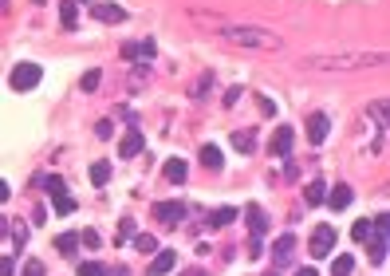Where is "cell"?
I'll return each mask as SVG.
<instances>
[{
	"label": "cell",
	"instance_id": "6da1fadb",
	"mask_svg": "<svg viewBox=\"0 0 390 276\" xmlns=\"http://www.w3.org/2000/svg\"><path fill=\"white\" fill-rule=\"evenodd\" d=\"M221 40H229L236 48H260V51H272L280 48L284 40L268 28H256V24H245V28H221Z\"/></svg>",
	"mask_w": 390,
	"mask_h": 276
},
{
	"label": "cell",
	"instance_id": "7a4b0ae2",
	"mask_svg": "<svg viewBox=\"0 0 390 276\" xmlns=\"http://www.w3.org/2000/svg\"><path fill=\"white\" fill-rule=\"evenodd\" d=\"M387 55L382 51H351V55H312L308 67H319V71H351V67H371L382 64Z\"/></svg>",
	"mask_w": 390,
	"mask_h": 276
},
{
	"label": "cell",
	"instance_id": "3957f363",
	"mask_svg": "<svg viewBox=\"0 0 390 276\" xmlns=\"http://www.w3.org/2000/svg\"><path fill=\"white\" fill-rule=\"evenodd\" d=\"M40 79H44L40 64H16V67H12V75H8L12 91H32V87H40Z\"/></svg>",
	"mask_w": 390,
	"mask_h": 276
},
{
	"label": "cell",
	"instance_id": "277c9868",
	"mask_svg": "<svg viewBox=\"0 0 390 276\" xmlns=\"http://www.w3.org/2000/svg\"><path fill=\"white\" fill-rule=\"evenodd\" d=\"M335 237H339V233H335L331 225H315V229H312V244H308V249H312V257H315V260L328 257L331 249H335Z\"/></svg>",
	"mask_w": 390,
	"mask_h": 276
},
{
	"label": "cell",
	"instance_id": "5b68a950",
	"mask_svg": "<svg viewBox=\"0 0 390 276\" xmlns=\"http://www.w3.org/2000/svg\"><path fill=\"white\" fill-rule=\"evenodd\" d=\"M245 221H249V233H252V241H260L268 229H272V221H268V213L256 205V201H249L245 205Z\"/></svg>",
	"mask_w": 390,
	"mask_h": 276
},
{
	"label": "cell",
	"instance_id": "8992f818",
	"mask_svg": "<svg viewBox=\"0 0 390 276\" xmlns=\"http://www.w3.org/2000/svg\"><path fill=\"white\" fill-rule=\"evenodd\" d=\"M154 40H130V44H123V60H130V64H150L154 60Z\"/></svg>",
	"mask_w": 390,
	"mask_h": 276
},
{
	"label": "cell",
	"instance_id": "52a82bcc",
	"mask_svg": "<svg viewBox=\"0 0 390 276\" xmlns=\"http://www.w3.org/2000/svg\"><path fill=\"white\" fill-rule=\"evenodd\" d=\"M292 253H296V233H280L276 244H272V264H276V268L292 264Z\"/></svg>",
	"mask_w": 390,
	"mask_h": 276
},
{
	"label": "cell",
	"instance_id": "ba28073f",
	"mask_svg": "<svg viewBox=\"0 0 390 276\" xmlns=\"http://www.w3.org/2000/svg\"><path fill=\"white\" fill-rule=\"evenodd\" d=\"M292 147H296V130H292V127H276L272 142H268V150H272L276 158H288V154H292Z\"/></svg>",
	"mask_w": 390,
	"mask_h": 276
},
{
	"label": "cell",
	"instance_id": "9c48e42d",
	"mask_svg": "<svg viewBox=\"0 0 390 276\" xmlns=\"http://www.w3.org/2000/svg\"><path fill=\"white\" fill-rule=\"evenodd\" d=\"M328 130H331L328 114H324V111L312 114V118H308V142H312V147H324V142H328Z\"/></svg>",
	"mask_w": 390,
	"mask_h": 276
},
{
	"label": "cell",
	"instance_id": "30bf717a",
	"mask_svg": "<svg viewBox=\"0 0 390 276\" xmlns=\"http://www.w3.org/2000/svg\"><path fill=\"white\" fill-rule=\"evenodd\" d=\"M154 217L162 221V225H173V221H182V217H186V201H158Z\"/></svg>",
	"mask_w": 390,
	"mask_h": 276
},
{
	"label": "cell",
	"instance_id": "8fae6325",
	"mask_svg": "<svg viewBox=\"0 0 390 276\" xmlns=\"http://www.w3.org/2000/svg\"><path fill=\"white\" fill-rule=\"evenodd\" d=\"M91 16L99 20V24H123V20L130 16V12H126L123 4H95V8H91Z\"/></svg>",
	"mask_w": 390,
	"mask_h": 276
},
{
	"label": "cell",
	"instance_id": "7c38bea8",
	"mask_svg": "<svg viewBox=\"0 0 390 276\" xmlns=\"http://www.w3.org/2000/svg\"><path fill=\"white\" fill-rule=\"evenodd\" d=\"M324 201H328L331 210L339 213V210H347V205L355 201V190H351L347 181H339V186H331V190H328V197H324Z\"/></svg>",
	"mask_w": 390,
	"mask_h": 276
},
{
	"label": "cell",
	"instance_id": "4fadbf2b",
	"mask_svg": "<svg viewBox=\"0 0 390 276\" xmlns=\"http://www.w3.org/2000/svg\"><path fill=\"white\" fill-rule=\"evenodd\" d=\"M142 150H146V138H142L138 130H126L123 142H119V158H138Z\"/></svg>",
	"mask_w": 390,
	"mask_h": 276
},
{
	"label": "cell",
	"instance_id": "5bb4252c",
	"mask_svg": "<svg viewBox=\"0 0 390 276\" xmlns=\"http://www.w3.org/2000/svg\"><path fill=\"white\" fill-rule=\"evenodd\" d=\"M178 264V253L173 249H162V253H154V260H150V276H166Z\"/></svg>",
	"mask_w": 390,
	"mask_h": 276
},
{
	"label": "cell",
	"instance_id": "9a60e30c",
	"mask_svg": "<svg viewBox=\"0 0 390 276\" xmlns=\"http://www.w3.org/2000/svg\"><path fill=\"white\" fill-rule=\"evenodd\" d=\"M197 158H202V166H205V170H221V166H225V154H221V150L213 147V142H205Z\"/></svg>",
	"mask_w": 390,
	"mask_h": 276
},
{
	"label": "cell",
	"instance_id": "2e32d148",
	"mask_svg": "<svg viewBox=\"0 0 390 276\" xmlns=\"http://www.w3.org/2000/svg\"><path fill=\"white\" fill-rule=\"evenodd\" d=\"M60 20H63V28H67V32L79 28V4H75V0H60Z\"/></svg>",
	"mask_w": 390,
	"mask_h": 276
},
{
	"label": "cell",
	"instance_id": "e0dca14e",
	"mask_svg": "<svg viewBox=\"0 0 390 276\" xmlns=\"http://www.w3.org/2000/svg\"><path fill=\"white\" fill-rule=\"evenodd\" d=\"M233 221H236L233 205H225V210H217V213H209V217H205V225H209V229H225V225H233Z\"/></svg>",
	"mask_w": 390,
	"mask_h": 276
},
{
	"label": "cell",
	"instance_id": "ac0fdd59",
	"mask_svg": "<svg viewBox=\"0 0 390 276\" xmlns=\"http://www.w3.org/2000/svg\"><path fill=\"white\" fill-rule=\"evenodd\" d=\"M233 150L252 154V150H256V130H233Z\"/></svg>",
	"mask_w": 390,
	"mask_h": 276
},
{
	"label": "cell",
	"instance_id": "d6986e66",
	"mask_svg": "<svg viewBox=\"0 0 390 276\" xmlns=\"http://www.w3.org/2000/svg\"><path fill=\"white\" fill-rule=\"evenodd\" d=\"M324 197H328V186H324V181H308L304 201H308V205H324Z\"/></svg>",
	"mask_w": 390,
	"mask_h": 276
},
{
	"label": "cell",
	"instance_id": "ffe728a7",
	"mask_svg": "<svg viewBox=\"0 0 390 276\" xmlns=\"http://www.w3.org/2000/svg\"><path fill=\"white\" fill-rule=\"evenodd\" d=\"M186 174H189V166L182 162V158H170V162H166V178H170V181H178V186H182V181H186Z\"/></svg>",
	"mask_w": 390,
	"mask_h": 276
},
{
	"label": "cell",
	"instance_id": "44dd1931",
	"mask_svg": "<svg viewBox=\"0 0 390 276\" xmlns=\"http://www.w3.org/2000/svg\"><path fill=\"white\" fill-rule=\"evenodd\" d=\"M56 249H60L63 257H75V249H79V233H60Z\"/></svg>",
	"mask_w": 390,
	"mask_h": 276
},
{
	"label": "cell",
	"instance_id": "7402d4cb",
	"mask_svg": "<svg viewBox=\"0 0 390 276\" xmlns=\"http://www.w3.org/2000/svg\"><path fill=\"white\" fill-rule=\"evenodd\" d=\"M134 217H123V221H119V233H114V244H126L130 241V237H134Z\"/></svg>",
	"mask_w": 390,
	"mask_h": 276
},
{
	"label": "cell",
	"instance_id": "603a6c76",
	"mask_svg": "<svg viewBox=\"0 0 390 276\" xmlns=\"http://www.w3.org/2000/svg\"><path fill=\"white\" fill-rule=\"evenodd\" d=\"M375 237V233H371ZM371 264H387V237H375L371 241Z\"/></svg>",
	"mask_w": 390,
	"mask_h": 276
},
{
	"label": "cell",
	"instance_id": "cb8c5ba5",
	"mask_svg": "<svg viewBox=\"0 0 390 276\" xmlns=\"http://www.w3.org/2000/svg\"><path fill=\"white\" fill-rule=\"evenodd\" d=\"M134 249H138V253H158V237L154 233H138V237H134Z\"/></svg>",
	"mask_w": 390,
	"mask_h": 276
},
{
	"label": "cell",
	"instance_id": "d4e9b609",
	"mask_svg": "<svg viewBox=\"0 0 390 276\" xmlns=\"http://www.w3.org/2000/svg\"><path fill=\"white\" fill-rule=\"evenodd\" d=\"M91 181L95 186H107L110 181V162H95L91 166Z\"/></svg>",
	"mask_w": 390,
	"mask_h": 276
},
{
	"label": "cell",
	"instance_id": "484cf974",
	"mask_svg": "<svg viewBox=\"0 0 390 276\" xmlns=\"http://www.w3.org/2000/svg\"><path fill=\"white\" fill-rule=\"evenodd\" d=\"M8 229H12V241H16V249H24V244H28V237H32V233H28V225H24V221H12Z\"/></svg>",
	"mask_w": 390,
	"mask_h": 276
},
{
	"label": "cell",
	"instance_id": "4316f807",
	"mask_svg": "<svg viewBox=\"0 0 390 276\" xmlns=\"http://www.w3.org/2000/svg\"><path fill=\"white\" fill-rule=\"evenodd\" d=\"M209 87H213V75H209V71H205L202 79H197V83H193V87H189V99H202L205 91H209Z\"/></svg>",
	"mask_w": 390,
	"mask_h": 276
},
{
	"label": "cell",
	"instance_id": "83f0119b",
	"mask_svg": "<svg viewBox=\"0 0 390 276\" xmlns=\"http://www.w3.org/2000/svg\"><path fill=\"white\" fill-rule=\"evenodd\" d=\"M51 205H56V213H75V197H71V194H56Z\"/></svg>",
	"mask_w": 390,
	"mask_h": 276
},
{
	"label": "cell",
	"instance_id": "f1b7e54d",
	"mask_svg": "<svg viewBox=\"0 0 390 276\" xmlns=\"http://www.w3.org/2000/svg\"><path fill=\"white\" fill-rule=\"evenodd\" d=\"M351 268H355V260L347 257V253H343V257H335V264H331V273H335V276H351Z\"/></svg>",
	"mask_w": 390,
	"mask_h": 276
},
{
	"label": "cell",
	"instance_id": "f546056e",
	"mask_svg": "<svg viewBox=\"0 0 390 276\" xmlns=\"http://www.w3.org/2000/svg\"><path fill=\"white\" fill-rule=\"evenodd\" d=\"M79 244H87V249H99V244H103V237H99L95 229H83V233H79Z\"/></svg>",
	"mask_w": 390,
	"mask_h": 276
},
{
	"label": "cell",
	"instance_id": "4dcf8cb0",
	"mask_svg": "<svg viewBox=\"0 0 390 276\" xmlns=\"http://www.w3.org/2000/svg\"><path fill=\"white\" fill-rule=\"evenodd\" d=\"M79 276H107V268L99 260H87V264H79Z\"/></svg>",
	"mask_w": 390,
	"mask_h": 276
},
{
	"label": "cell",
	"instance_id": "1f68e13d",
	"mask_svg": "<svg viewBox=\"0 0 390 276\" xmlns=\"http://www.w3.org/2000/svg\"><path fill=\"white\" fill-rule=\"evenodd\" d=\"M146 75H150V67L134 64V71H130V87H142V83H146Z\"/></svg>",
	"mask_w": 390,
	"mask_h": 276
},
{
	"label": "cell",
	"instance_id": "d6a6232c",
	"mask_svg": "<svg viewBox=\"0 0 390 276\" xmlns=\"http://www.w3.org/2000/svg\"><path fill=\"white\" fill-rule=\"evenodd\" d=\"M40 181L47 186V194H51V197L63 194V178H60V174H47V178H40Z\"/></svg>",
	"mask_w": 390,
	"mask_h": 276
},
{
	"label": "cell",
	"instance_id": "836d02e7",
	"mask_svg": "<svg viewBox=\"0 0 390 276\" xmlns=\"http://www.w3.org/2000/svg\"><path fill=\"white\" fill-rule=\"evenodd\" d=\"M99 75H103V71H87V75L79 79V87H83V91H99Z\"/></svg>",
	"mask_w": 390,
	"mask_h": 276
},
{
	"label": "cell",
	"instance_id": "e575fe53",
	"mask_svg": "<svg viewBox=\"0 0 390 276\" xmlns=\"http://www.w3.org/2000/svg\"><path fill=\"white\" fill-rule=\"evenodd\" d=\"M351 237H355V241H367V237H371V221H355V225H351Z\"/></svg>",
	"mask_w": 390,
	"mask_h": 276
},
{
	"label": "cell",
	"instance_id": "d590c367",
	"mask_svg": "<svg viewBox=\"0 0 390 276\" xmlns=\"http://www.w3.org/2000/svg\"><path fill=\"white\" fill-rule=\"evenodd\" d=\"M95 134H99V138H110V134H114V123H110V118H99V123H95Z\"/></svg>",
	"mask_w": 390,
	"mask_h": 276
},
{
	"label": "cell",
	"instance_id": "8d00e7d4",
	"mask_svg": "<svg viewBox=\"0 0 390 276\" xmlns=\"http://www.w3.org/2000/svg\"><path fill=\"white\" fill-rule=\"evenodd\" d=\"M20 276H44V260H24V273Z\"/></svg>",
	"mask_w": 390,
	"mask_h": 276
},
{
	"label": "cell",
	"instance_id": "74e56055",
	"mask_svg": "<svg viewBox=\"0 0 390 276\" xmlns=\"http://www.w3.org/2000/svg\"><path fill=\"white\" fill-rule=\"evenodd\" d=\"M241 95H245V91H241V87H229V91H225V99H221V103H225V107H236V103H241Z\"/></svg>",
	"mask_w": 390,
	"mask_h": 276
},
{
	"label": "cell",
	"instance_id": "f35d334b",
	"mask_svg": "<svg viewBox=\"0 0 390 276\" xmlns=\"http://www.w3.org/2000/svg\"><path fill=\"white\" fill-rule=\"evenodd\" d=\"M300 178V166L292 158H284V181H296Z\"/></svg>",
	"mask_w": 390,
	"mask_h": 276
},
{
	"label": "cell",
	"instance_id": "ab89813d",
	"mask_svg": "<svg viewBox=\"0 0 390 276\" xmlns=\"http://www.w3.org/2000/svg\"><path fill=\"white\" fill-rule=\"evenodd\" d=\"M0 276H16V260L12 257H0Z\"/></svg>",
	"mask_w": 390,
	"mask_h": 276
},
{
	"label": "cell",
	"instance_id": "60d3db41",
	"mask_svg": "<svg viewBox=\"0 0 390 276\" xmlns=\"http://www.w3.org/2000/svg\"><path fill=\"white\" fill-rule=\"evenodd\" d=\"M260 114H276V103H272L268 95H260Z\"/></svg>",
	"mask_w": 390,
	"mask_h": 276
},
{
	"label": "cell",
	"instance_id": "b9f144b4",
	"mask_svg": "<svg viewBox=\"0 0 390 276\" xmlns=\"http://www.w3.org/2000/svg\"><path fill=\"white\" fill-rule=\"evenodd\" d=\"M8 194H12V190H8V181H0V205L8 201Z\"/></svg>",
	"mask_w": 390,
	"mask_h": 276
},
{
	"label": "cell",
	"instance_id": "7bdbcfd3",
	"mask_svg": "<svg viewBox=\"0 0 390 276\" xmlns=\"http://www.w3.org/2000/svg\"><path fill=\"white\" fill-rule=\"evenodd\" d=\"M182 276H209V273H205V268H186Z\"/></svg>",
	"mask_w": 390,
	"mask_h": 276
},
{
	"label": "cell",
	"instance_id": "ee69618b",
	"mask_svg": "<svg viewBox=\"0 0 390 276\" xmlns=\"http://www.w3.org/2000/svg\"><path fill=\"white\" fill-rule=\"evenodd\" d=\"M296 276H319V273H315V268H300Z\"/></svg>",
	"mask_w": 390,
	"mask_h": 276
},
{
	"label": "cell",
	"instance_id": "f6af8a7d",
	"mask_svg": "<svg viewBox=\"0 0 390 276\" xmlns=\"http://www.w3.org/2000/svg\"><path fill=\"white\" fill-rule=\"evenodd\" d=\"M0 12H8V0H0Z\"/></svg>",
	"mask_w": 390,
	"mask_h": 276
},
{
	"label": "cell",
	"instance_id": "bcb514c9",
	"mask_svg": "<svg viewBox=\"0 0 390 276\" xmlns=\"http://www.w3.org/2000/svg\"><path fill=\"white\" fill-rule=\"evenodd\" d=\"M4 229H8V221H4V217H0V233H4Z\"/></svg>",
	"mask_w": 390,
	"mask_h": 276
},
{
	"label": "cell",
	"instance_id": "7dc6e473",
	"mask_svg": "<svg viewBox=\"0 0 390 276\" xmlns=\"http://www.w3.org/2000/svg\"><path fill=\"white\" fill-rule=\"evenodd\" d=\"M265 276H280V268H272V273H265Z\"/></svg>",
	"mask_w": 390,
	"mask_h": 276
},
{
	"label": "cell",
	"instance_id": "c3c4849f",
	"mask_svg": "<svg viewBox=\"0 0 390 276\" xmlns=\"http://www.w3.org/2000/svg\"><path fill=\"white\" fill-rule=\"evenodd\" d=\"M75 4H79V0H75ZM83 4H95V0H83Z\"/></svg>",
	"mask_w": 390,
	"mask_h": 276
},
{
	"label": "cell",
	"instance_id": "681fc988",
	"mask_svg": "<svg viewBox=\"0 0 390 276\" xmlns=\"http://www.w3.org/2000/svg\"><path fill=\"white\" fill-rule=\"evenodd\" d=\"M32 4H44V0H32Z\"/></svg>",
	"mask_w": 390,
	"mask_h": 276
}]
</instances>
